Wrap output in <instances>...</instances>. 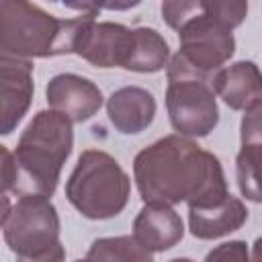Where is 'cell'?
<instances>
[{
    "label": "cell",
    "instance_id": "9a60e30c",
    "mask_svg": "<svg viewBox=\"0 0 262 262\" xmlns=\"http://www.w3.org/2000/svg\"><path fill=\"white\" fill-rule=\"evenodd\" d=\"M248 221V209L242 199L227 194L209 207H188V229L199 239H217L237 231Z\"/></svg>",
    "mask_w": 262,
    "mask_h": 262
},
{
    "label": "cell",
    "instance_id": "ba28073f",
    "mask_svg": "<svg viewBox=\"0 0 262 262\" xmlns=\"http://www.w3.org/2000/svg\"><path fill=\"white\" fill-rule=\"evenodd\" d=\"M135 51V29L111 20H92L84 31L76 55L96 68L129 70Z\"/></svg>",
    "mask_w": 262,
    "mask_h": 262
},
{
    "label": "cell",
    "instance_id": "30bf717a",
    "mask_svg": "<svg viewBox=\"0 0 262 262\" xmlns=\"http://www.w3.org/2000/svg\"><path fill=\"white\" fill-rule=\"evenodd\" d=\"M242 147L235 158V178L242 196L262 203V102L250 108L239 123Z\"/></svg>",
    "mask_w": 262,
    "mask_h": 262
},
{
    "label": "cell",
    "instance_id": "7402d4cb",
    "mask_svg": "<svg viewBox=\"0 0 262 262\" xmlns=\"http://www.w3.org/2000/svg\"><path fill=\"white\" fill-rule=\"evenodd\" d=\"M74 262H90L88 258H80V260H74Z\"/></svg>",
    "mask_w": 262,
    "mask_h": 262
},
{
    "label": "cell",
    "instance_id": "277c9868",
    "mask_svg": "<svg viewBox=\"0 0 262 262\" xmlns=\"http://www.w3.org/2000/svg\"><path fill=\"white\" fill-rule=\"evenodd\" d=\"M96 14L57 18L41 6L23 0L0 2V57L29 59L76 53V47Z\"/></svg>",
    "mask_w": 262,
    "mask_h": 262
},
{
    "label": "cell",
    "instance_id": "7a4b0ae2",
    "mask_svg": "<svg viewBox=\"0 0 262 262\" xmlns=\"http://www.w3.org/2000/svg\"><path fill=\"white\" fill-rule=\"evenodd\" d=\"M246 14V2H162V16L178 33L180 41V49L170 57L166 68L168 82L203 80L213 86L217 72L235 53L231 31L244 23Z\"/></svg>",
    "mask_w": 262,
    "mask_h": 262
},
{
    "label": "cell",
    "instance_id": "7c38bea8",
    "mask_svg": "<svg viewBox=\"0 0 262 262\" xmlns=\"http://www.w3.org/2000/svg\"><path fill=\"white\" fill-rule=\"evenodd\" d=\"M182 235L184 223L172 205L143 203L133 219V237L151 254L172 250Z\"/></svg>",
    "mask_w": 262,
    "mask_h": 262
},
{
    "label": "cell",
    "instance_id": "9c48e42d",
    "mask_svg": "<svg viewBox=\"0 0 262 262\" xmlns=\"http://www.w3.org/2000/svg\"><path fill=\"white\" fill-rule=\"evenodd\" d=\"M45 96L49 108L66 115L72 123H84L92 119L104 102L100 88L92 80L72 72L53 76L47 82Z\"/></svg>",
    "mask_w": 262,
    "mask_h": 262
},
{
    "label": "cell",
    "instance_id": "e0dca14e",
    "mask_svg": "<svg viewBox=\"0 0 262 262\" xmlns=\"http://www.w3.org/2000/svg\"><path fill=\"white\" fill-rule=\"evenodd\" d=\"M86 258L90 262H154V254L133 235L98 237L88 248Z\"/></svg>",
    "mask_w": 262,
    "mask_h": 262
},
{
    "label": "cell",
    "instance_id": "4fadbf2b",
    "mask_svg": "<svg viewBox=\"0 0 262 262\" xmlns=\"http://www.w3.org/2000/svg\"><path fill=\"white\" fill-rule=\"evenodd\" d=\"M213 90L231 111L248 113L262 102V70L250 59H239L217 72Z\"/></svg>",
    "mask_w": 262,
    "mask_h": 262
},
{
    "label": "cell",
    "instance_id": "5b68a950",
    "mask_svg": "<svg viewBox=\"0 0 262 262\" xmlns=\"http://www.w3.org/2000/svg\"><path fill=\"white\" fill-rule=\"evenodd\" d=\"M129 194V174L102 149L82 151L66 182V196L70 205L82 217L92 221L117 217L127 207Z\"/></svg>",
    "mask_w": 262,
    "mask_h": 262
},
{
    "label": "cell",
    "instance_id": "8fae6325",
    "mask_svg": "<svg viewBox=\"0 0 262 262\" xmlns=\"http://www.w3.org/2000/svg\"><path fill=\"white\" fill-rule=\"evenodd\" d=\"M2 88V135H10L25 119L33 100V61L16 57H0Z\"/></svg>",
    "mask_w": 262,
    "mask_h": 262
},
{
    "label": "cell",
    "instance_id": "44dd1931",
    "mask_svg": "<svg viewBox=\"0 0 262 262\" xmlns=\"http://www.w3.org/2000/svg\"><path fill=\"white\" fill-rule=\"evenodd\" d=\"M170 262H194V260H190V258H172Z\"/></svg>",
    "mask_w": 262,
    "mask_h": 262
},
{
    "label": "cell",
    "instance_id": "2e32d148",
    "mask_svg": "<svg viewBox=\"0 0 262 262\" xmlns=\"http://www.w3.org/2000/svg\"><path fill=\"white\" fill-rule=\"evenodd\" d=\"M170 47L168 41L151 27L135 29V51L129 63V72L137 74H154L168 68Z\"/></svg>",
    "mask_w": 262,
    "mask_h": 262
},
{
    "label": "cell",
    "instance_id": "52a82bcc",
    "mask_svg": "<svg viewBox=\"0 0 262 262\" xmlns=\"http://www.w3.org/2000/svg\"><path fill=\"white\" fill-rule=\"evenodd\" d=\"M215 90L203 80L168 82L166 111L172 129L182 137H207L219 123Z\"/></svg>",
    "mask_w": 262,
    "mask_h": 262
},
{
    "label": "cell",
    "instance_id": "8992f818",
    "mask_svg": "<svg viewBox=\"0 0 262 262\" xmlns=\"http://www.w3.org/2000/svg\"><path fill=\"white\" fill-rule=\"evenodd\" d=\"M2 235L10 252L35 256L59 242L61 221L51 199L18 196L14 205L2 196Z\"/></svg>",
    "mask_w": 262,
    "mask_h": 262
},
{
    "label": "cell",
    "instance_id": "5bb4252c",
    "mask_svg": "<svg viewBox=\"0 0 262 262\" xmlns=\"http://www.w3.org/2000/svg\"><path fill=\"white\" fill-rule=\"evenodd\" d=\"M106 115L123 135L145 131L156 117V98L141 86H123L106 98Z\"/></svg>",
    "mask_w": 262,
    "mask_h": 262
},
{
    "label": "cell",
    "instance_id": "ffe728a7",
    "mask_svg": "<svg viewBox=\"0 0 262 262\" xmlns=\"http://www.w3.org/2000/svg\"><path fill=\"white\" fill-rule=\"evenodd\" d=\"M250 262H262V235L256 237V242L252 244V250H250Z\"/></svg>",
    "mask_w": 262,
    "mask_h": 262
},
{
    "label": "cell",
    "instance_id": "3957f363",
    "mask_svg": "<svg viewBox=\"0 0 262 262\" xmlns=\"http://www.w3.org/2000/svg\"><path fill=\"white\" fill-rule=\"evenodd\" d=\"M74 147V123L53 111H39L23 129L16 149L0 145L2 196L51 199Z\"/></svg>",
    "mask_w": 262,
    "mask_h": 262
},
{
    "label": "cell",
    "instance_id": "d6986e66",
    "mask_svg": "<svg viewBox=\"0 0 262 262\" xmlns=\"http://www.w3.org/2000/svg\"><path fill=\"white\" fill-rule=\"evenodd\" d=\"M16 262H66V248L61 242H57L53 248L35 256H20L16 258Z\"/></svg>",
    "mask_w": 262,
    "mask_h": 262
},
{
    "label": "cell",
    "instance_id": "ac0fdd59",
    "mask_svg": "<svg viewBox=\"0 0 262 262\" xmlns=\"http://www.w3.org/2000/svg\"><path fill=\"white\" fill-rule=\"evenodd\" d=\"M203 262H250V248L244 239H229L215 246Z\"/></svg>",
    "mask_w": 262,
    "mask_h": 262
},
{
    "label": "cell",
    "instance_id": "6da1fadb",
    "mask_svg": "<svg viewBox=\"0 0 262 262\" xmlns=\"http://www.w3.org/2000/svg\"><path fill=\"white\" fill-rule=\"evenodd\" d=\"M133 178L143 203L209 207L229 194L219 158L178 133L143 147L133 160Z\"/></svg>",
    "mask_w": 262,
    "mask_h": 262
}]
</instances>
